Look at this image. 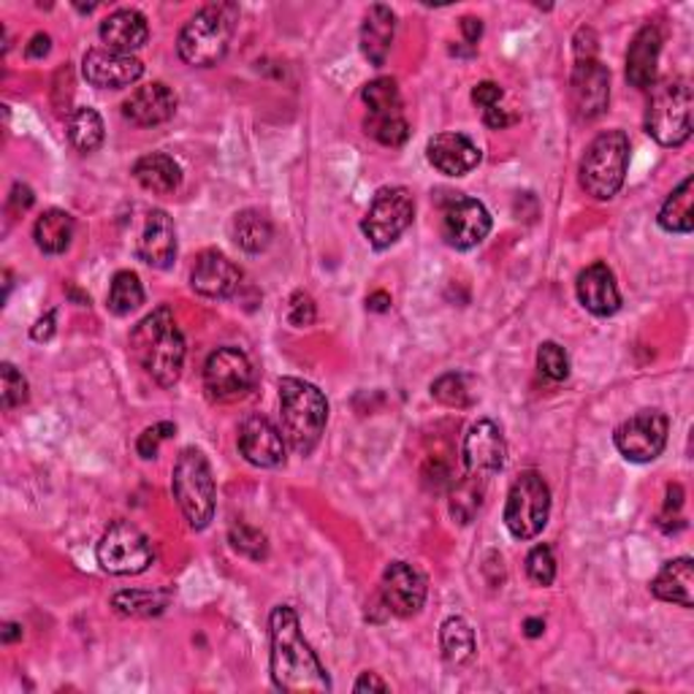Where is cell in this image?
I'll list each match as a JSON object with an SVG mask.
<instances>
[{
    "instance_id": "obj_19",
    "label": "cell",
    "mask_w": 694,
    "mask_h": 694,
    "mask_svg": "<svg viewBox=\"0 0 694 694\" xmlns=\"http://www.w3.org/2000/svg\"><path fill=\"white\" fill-rule=\"evenodd\" d=\"M193 290L206 298H231L242 288V269L217 249H204L191 272Z\"/></svg>"
},
{
    "instance_id": "obj_43",
    "label": "cell",
    "mask_w": 694,
    "mask_h": 694,
    "mask_svg": "<svg viewBox=\"0 0 694 694\" xmlns=\"http://www.w3.org/2000/svg\"><path fill=\"white\" fill-rule=\"evenodd\" d=\"M527 575L534 586H551L557 578V557L551 545H534L527 557Z\"/></svg>"
},
{
    "instance_id": "obj_15",
    "label": "cell",
    "mask_w": 694,
    "mask_h": 694,
    "mask_svg": "<svg viewBox=\"0 0 694 694\" xmlns=\"http://www.w3.org/2000/svg\"><path fill=\"white\" fill-rule=\"evenodd\" d=\"M508 446H504L502 429L489 418H480L467 429L465 442H461V461H465L467 474L474 478H491L502 472Z\"/></svg>"
},
{
    "instance_id": "obj_28",
    "label": "cell",
    "mask_w": 694,
    "mask_h": 694,
    "mask_svg": "<svg viewBox=\"0 0 694 694\" xmlns=\"http://www.w3.org/2000/svg\"><path fill=\"white\" fill-rule=\"evenodd\" d=\"M133 176H136V182L144 191L157 193V196H169V193H174L180 187L182 169L166 152H150V155L139 157L133 163Z\"/></svg>"
},
{
    "instance_id": "obj_41",
    "label": "cell",
    "mask_w": 694,
    "mask_h": 694,
    "mask_svg": "<svg viewBox=\"0 0 694 694\" xmlns=\"http://www.w3.org/2000/svg\"><path fill=\"white\" fill-rule=\"evenodd\" d=\"M28 391L30 388L25 375L17 372L14 364L6 361L3 367H0V405H3V410H14V407L25 405L30 397Z\"/></svg>"
},
{
    "instance_id": "obj_56",
    "label": "cell",
    "mask_w": 694,
    "mask_h": 694,
    "mask_svg": "<svg viewBox=\"0 0 694 694\" xmlns=\"http://www.w3.org/2000/svg\"><path fill=\"white\" fill-rule=\"evenodd\" d=\"M523 632H527V637H540L545 632V621L543 619H527L523 621Z\"/></svg>"
},
{
    "instance_id": "obj_30",
    "label": "cell",
    "mask_w": 694,
    "mask_h": 694,
    "mask_svg": "<svg viewBox=\"0 0 694 694\" xmlns=\"http://www.w3.org/2000/svg\"><path fill=\"white\" fill-rule=\"evenodd\" d=\"M692 185H694V180L692 176H686V180L681 182L673 193H670L665 204H662L656 223H660V228L667 231V234H692V228H694Z\"/></svg>"
},
{
    "instance_id": "obj_16",
    "label": "cell",
    "mask_w": 694,
    "mask_h": 694,
    "mask_svg": "<svg viewBox=\"0 0 694 694\" xmlns=\"http://www.w3.org/2000/svg\"><path fill=\"white\" fill-rule=\"evenodd\" d=\"M426 578L418 572L412 564L407 562H391L382 572L380 581V600L386 605L388 613L399 619H410L416 613H421L426 605Z\"/></svg>"
},
{
    "instance_id": "obj_7",
    "label": "cell",
    "mask_w": 694,
    "mask_h": 694,
    "mask_svg": "<svg viewBox=\"0 0 694 694\" xmlns=\"http://www.w3.org/2000/svg\"><path fill=\"white\" fill-rule=\"evenodd\" d=\"M630 166V136L624 131H602L581 157V187L596 201H611L624 187Z\"/></svg>"
},
{
    "instance_id": "obj_25",
    "label": "cell",
    "mask_w": 694,
    "mask_h": 694,
    "mask_svg": "<svg viewBox=\"0 0 694 694\" xmlns=\"http://www.w3.org/2000/svg\"><path fill=\"white\" fill-rule=\"evenodd\" d=\"M662 33L656 25H643L626 50V82L637 90H649L656 82V65H660Z\"/></svg>"
},
{
    "instance_id": "obj_9",
    "label": "cell",
    "mask_w": 694,
    "mask_h": 694,
    "mask_svg": "<svg viewBox=\"0 0 694 694\" xmlns=\"http://www.w3.org/2000/svg\"><path fill=\"white\" fill-rule=\"evenodd\" d=\"M416 198L407 187H380L361 221V231L375 249H388L410 228Z\"/></svg>"
},
{
    "instance_id": "obj_12",
    "label": "cell",
    "mask_w": 694,
    "mask_h": 694,
    "mask_svg": "<svg viewBox=\"0 0 694 694\" xmlns=\"http://www.w3.org/2000/svg\"><path fill=\"white\" fill-rule=\"evenodd\" d=\"M253 364L239 347H217L204 364V388L215 401L242 399L253 388Z\"/></svg>"
},
{
    "instance_id": "obj_20",
    "label": "cell",
    "mask_w": 694,
    "mask_h": 694,
    "mask_svg": "<svg viewBox=\"0 0 694 694\" xmlns=\"http://www.w3.org/2000/svg\"><path fill=\"white\" fill-rule=\"evenodd\" d=\"M575 294L578 302L583 304V309H589L596 318H611V315H616L621 309L616 274L611 272V266L600 264V261L578 274Z\"/></svg>"
},
{
    "instance_id": "obj_18",
    "label": "cell",
    "mask_w": 694,
    "mask_h": 694,
    "mask_svg": "<svg viewBox=\"0 0 694 694\" xmlns=\"http://www.w3.org/2000/svg\"><path fill=\"white\" fill-rule=\"evenodd\" d=\"M82 74L99 90H123L142 79L144 63L139 58H133V54L90 50L82 60Z\"/></svg>"
},
{
    "instance_id": "obj_46",
    "label": "cell",
    "mask_w": 694,
    "mask_h": 694,
    "mask_svg": "<svg viewBox=\"0 0 694 694\" xmlns=\"http://www.w3.org/2000/svg\"><path fill=\"white\" fill-rule=\"evenodd\" d=\"M575 60H596V33L592 28L575 33Z\"/></svg>"
},
{
    "instance_id": "obj_29",
    "label": "cell",
    "mask_w": 694,
    "mask_h": 694,
    "mask_svg": "<svg viewBox=\"0 0 694 694\" xmlns=\"http://www.w3.org/2000/svg\"><path fill=\"white\" fill-rule=\"evenodd\" d=\"M76 223L65 210H47L33 225L35 247L47 255H60L71 247Z\"/></svg>"
},
{
    "instance_id": "obj_36",
    "label": "cell",
    "mask_w": 694,
    "mask_h": 694,
    "mask_svg": "<svg viewBox=\"0 0 694 694\" xmlns=\"http://www.w3.org/2000/svg\"><path fill=\"white\" fill-rule=\"evenodd\" d=\"M144 304V288L142 279L136 272H118L112 279V288H109V309L120 318L136 313Z\"/></svg>"
},
{
    "instance_id": "obj_6",
    "label": "cell",
    "mask_w": 694,
    "mask_h": 694,
    "mask_svg": "<svg viewBox=\"0 0 694 694\" xmlns=\"http://www.w3.org/2000/svg\"><path fill=\"white\" fill-rule=\"evenodd\" d=\"M172 491L182 516L196 532L206 529L215 519V478L206 456L196 448H185L176 456V465L172 472Z\"/></svg>"
},
{
    "instance_id": "obj_31",
    "label": "cell",
    "mask_w": 694,
    "mask_h": 694,
    "mask_svg": "<svg viewBox=\"0 0 694 694\" xmlns=\"http://www.w3.org/2000/svg\"><path fill=\"white\" fill-rule=\"evenodd\" d=\"M440 645H442V656H446L448 665H453V667L467 665V662L474 656V649H478L470 621L461 616H450L442 621Z\"/></svg>"
},
{
    "instance_id": "obj_32",
    "label": "cell",
    "mask_w": 694,
    "mask_h": 694,
    "mask_svg": "<svg viewBox=\"0 0 694 694\" xmlns=\"http://www.w3.org/2000/svg\"><path fill=\"white\" fill-rule=\"evenodd\" d=\"M272 221L261 210H242L234 217V239L245 253L258 255L272 245Z\"/></svg>"
},
{
    "instance_id": "obj_10",
    "label": "cell",
    "mask_w": 694,
    "mask_h": 694,
    "mask_svg": "<svg viewBox=\"0 0 694 694\" xmlns=\"http://www.w3.org/2000/svg\"><path fill=\"white\" fill-rule=\"evenodd\" d=\"M95 553H99L101 570L112 572V575H139V572L150 570L152 559H155L150 538L131 521H114L103 532Z\"/></svg>"
},
{
    "instance_id": "obj_57",
    "label": "cell",
    "mask_w": 694,
    "mask_h": 694,
    "mask_svg": "<svg viewBox=\"0 0 694 694\" xmlns=\"http://www.w3.org/2000/svg\"><path fill=\"white\" fill-rule=\"evenodd\" d=\"M17 637H22V626L20 624H6L3 626V643H14Z\"/></svg>"
},
{
    "instance_id": "obj_52",
    "label": "cell",
    "mask_w": 694,
    "mask_h": 694,
    "mask_svg": "<svg viewBox=\"0 0 694 694\" xmlns=\"http://www.w3.org/2000/svg\"><path fill=\"white\" fill-rule=\"evenodd\" d=\"M356 692H388V684L377 673H361V678L353 686Z\"/></svg>"
},
{
    "instance_id": "obj_33",
    "label": "cell",
    "mask_w": 694,
    "mask_h": 694,
    "mask_svg": "<svg viewBox=\"0 0 694 694\" xmlns=\"http://www.w3.org/2000/svg\"><path fill=\"white\" fill-rule=\"evenodd\" d=\"M172 602V594L169 592H152V589H127V592H118L112 596V608L123 616L133 619H150V616H161L163 611Z\"/></svg>"
},
{
    "instance_id": "obj_39",
    "label": "cell",
    "mask_w": 694,
    "mask_h": 694,
    "mask_svg": "<svg viewBox=\"0 0 694 694\" xmlns=\"http://www.w3.org/2000/svg\"><path fill=\"white\" fill-rule=\"evenodd\" d=\"M364 127H367L369 136L377 139L382 147H401L410 139V123L401 114H394V118H372L369 114Z\"/></svg>"
},
{
    "instance_id": "obj_24",
    "label": "cell",
    "mask_w": 694,
    "mask_h": 694,
    "mask_svg": "<svg viewBox=\"0 0 694 694\" xmlns=\"http://www.w3.org/2000/svg\"><path fill=\"white\" fill-rule=\"evenodd\" d=\"M99 35L103 44H106V50L133 54L136 50H142L150 39L147 17L136 9H120L101 22Z\"/></svg>"
},
{
    "instance_id": "obj_26",
    "label": "cell",
    "mask_w": 694,
    "mask_h": 694,
    "mask_svg": "<svg viewBox=\"0 0 694 694\" xmlns=\"http://www.w3.org/2000/svg\"><path fill=\"white\" fill-rule=\"evenodd\" d=\"M394 33H397V17H394V11L382 3L369 6L361 25V52L375 69L386 65L388 52H391L394 44Z\"/></svg>"
},
{
    "instance_id": "obj_54",
    "label": "cell",
    "mask_w": 694,
    "mask_h": 694,
    "mask_svg": "<svg viewBox=\"0 0 694 694\" xmlns=\"http://www.w3.org/2000/svg\"><path fill=\"white\" fill-rule=\"evenodd\" d=\"M50 52V35L35 33L28 44V58H44Z\"/></svg>"
},
{
    "instance_id": "obj_47",
    "label": "cell",
    "mask_w": 694,
    "mask_h": 694,
    "mask_svg": "<svg viewBox=\"0 0 694 694\" xmlns=\"http://www.w3.org/2000/svg\"><path fill=\"white\" fill-rule=\"evenodd\" d=\"M472 101L483 109L499 106V101H502V88L494 82H480L478 88L472 90Z\"/></svg>"
},
{
    "instance_id": "obj_44",
    "label": "cell",
    "mask_w": 694,
    "mask_h": 694,
    "mask_svg": "<svg viewBox=\"0 0 694 694\" xmlns=\"http://www.w3.org/2000/svg\"><path fill=\"white\" fill-rule=\"evenodd\" d=\"M176 435V426L169 423V421H161L155 426H150V429H144L142 435H139L136 440V453L142 456V459H155L157 450H161V442L172 440V437Z\"/></svg>"
},
{
    "instance_id": "obj_11",
    "label": "cell",
    "mask_w": 694,
    "mask_h": 694,
    "mask_svg": "<svg viewBox=\"0 0 694 694\" xmlns=\"http://www.w3.org/2000/svg\"><path fill=\"white\" fill-rule=\"evenodd\" d=\"M670 421L662 410H641L613 431V446L626 461L649 465L660 459L667 446Z\"/></svg>"
},
{
    "instance_id": "obj_23",
    "label": "cell",
    "mask_w": 694,
    "mask_h": 694,
    "mask_svg": "<svg viewBox=\"0 0 694 694\" xmlns=\"http://www.w3.org/2000/svg\"><path fill=\"white\" fill-rule=\"evenodd\" d=\"M139 261L152 269H169L176 258V228L169 212L152 210L144 221V231L136 247Z\"/></svg>"
},
{
    "instance_id": "obj_38",
    "label": "cell",
    "mask_w": 694,
    "mask_h": 694,
    "mask_svg": "<svg viewBox=\"0 0 694 694\" xmlns=\"http://www.w3.org/2000/svg\"><path fill=\"white\" fill-rule=\"evenodd\" d=\"M431 397L440 401V405L465 410V407L472 405L470 380H467L461 372H448V375L437 377V380L431 382Z\"/></svg>"
},
{
    "instance_id": "obj_37",
    "label": "cell",
    "mask_w": 694,
    "mask_h": 694,
    "mask_svg": "<svg viewBox=\"0 0 694 694\" xmlns=\"http://www.w3.org/2000/svg\"><path fill=\"white\" fill-rule=\"evenodd\" d=\"M483 502V478L467 474L450 491V516L459 523H472Z\"/></svg>"
},
{
    "instance_id": "obj_4",
    "label": "cell",
    "mask_w": 694,
    "mask_h": 694,
    "mask_svg": "<svg viewBox=\"0 0 694 694\" xmlns=\"http://www.w3.org/2000/svg\"><path fill=\"white\" fill-rule=\"evenodd\" d=\"M239 9L231 3H212L196 11L176 39V52L193 69H212L225 58L234 39Z\"/></svg>"
},
{
    "instance_id": "obj_1",
    "label": "cell",
    "mask_w": 694,
    "mask_h": 694,
    "mask_svg": "<svg viewBox=\"0 0 694 694\" xmlns=\"http://www.w3.org/2000/svg\"><path fill=\"white\" fill-rule=\"evenodd\" d=\"M272 681L279 692H331L326 667L304 637L294 608L277 605L269 616Z\"/></svg>"
},
{
    "instance_id": "obj_42",
    "label": "cell",
    "mask_w": 694,
    "mask_h": 694,
    "mask_svg": "<svg viewBox=\"0 0 694 694\" xmlns=\"http://www.w3.org/2000/svg\"><path fill=\"white\" fill-rule=\"evenodd\" d=\"M538 369L540 375H545L548 380L562 382L570 375V356L562 345L557 343H543L538 347Z\"/></svg>"
},
{
    "instance_id": "obj_22",
    "label": "cell",
    "mask_w": 694,
    "mask_h": 694,
    "mask_svg": "<svg viewBox=\"0 0 694 694\" xmlns=\"http://www.w3.org/2000/svg\"><path fill=\"white\" fill-rule=\"evenodd\" d=\"M426 157L446 176H467L480 163V147L465 133H437L426 144Z\"/></svg>"
},
{
    "instance_id": "obj_17",
    "label": "cell",
    "mask_w": 694,
    "mask_h": 694,
    "mask_svg": "<svg viewBox=\"0 0 694 694\" xmlns=\"http://www.w3.org/2000/svg\"><path fill=\"white\" fill-rule=\"evenodd\" d=\"M239 453L247 465L261 467V470H277L285 465L283 431L269 418L249 416L239 426Z\"/></svg>"
},
{
    "instance_id": "obj_48",
    "label": "cell",
    "mask_w": 694,
    "mask_h": 694,
    "mask_svg": "<svg viewBox=\"0 0 694 694\" xmlns=\"http://www.w3.org/2000/svg\"><path fill=\"white\" fill-rule=\"evenodd\" d=\"M33 191H30L28 185H22V182H17L14 187H11V196H9V210L14 212V215H22V212H28L30 206H33Z\"/></svg>"
},
{
    "instance_id": "obj_34",
    "label": "cell",
    "mask_w": 694,
    "mask_h": 694,
    "mask_svg": "<svg viewBox=\"0 0 694 694\" xmlns=\"http://www.w3.org/2000/svg\"><path fill=\"white\" fill-rule=\"evenodd\" d=\"M106 127H103L101 114L90 106H76L74 112L69 114V139L71 144L82 152V155H90L103 144V136H106Z\"/></svg>"
},
{
    "instance_id": "obj_8",
    "label": "cell",
    "mask_w": 694,
    "mask_h": 694,
    "mask_svg": "<svg viewBox=\"0 0 694 694\" xmlns=\"http://www.w3.org/2000/svg\"><path fill=\"white\" fill-rule=\"evenodd\" d=\"M551 516V489L543 474L527 470L513 480L504 502V527L516 540H534Z\"/></svg>"
},
{
    "instance_id": "obj_2",
    "label": "cell",
    "mask_w": 694,
    "mask_h": 694,
    "mask_svg": "<svg viewBox=\"0 0 694 694\" xmlns=\"http://www.w3.org/2000/svg\"><path fill=\"white\" fill-rule=\"evenodd\" d=\"M185 337L172 309L157 307L131 334V356L157 386L172 388L185 367Z\"/></svg>"
},
{
    "instance_id": "obj_5",
    "label": "cell",
    "mask_w": 694,
    "mask_h": 694,
    "mask_svg": "<svg viewBox=\"0 0 694 694\" xmlns=\"http://www.w3.org/2000/svg\"><path fill=\"white\" fill-rule=\"evenodd\" d=\"M645 133L662 147H681L692 136V84L673 76L651 84L649 106L643 118Z\"/></svg>"
},
{
    "instance_id": "obj_51",
    "label": "cell",
    "mask_w": 694,
    "mask_h": 694,
    "mask_svg": "<svg viewBox=\"0 0 694 694\" xmlns=\"http://www.w3.org/2000/svg\"><path fill=\"white\" fill-rule=\"evenodd\" d=\"M483 123L489 127H494V131H502V127H508L510 123H513V118H510L504 109L491 106V109H483Z\"/></svg>"
},
{
    "instance_id": "obj_21",
    "label": "cell",
    "mask_w": 694,
    "mask_h": 694,
    "mask_svg": "<svg viewBox=\"0 0 694 694\" xmlns=\"http://www.w3.org/2000/svg\"><path fill=\"white\" fill-rule=\"evenodd\" d=\"M176 112V93L169 84L150 82L136 88L123 103V118L136 127H155L169 123Z\"/></svg>"
},
{
    "instance_id": "obj_3",
    "label": "cell",
    "mask_w": 694,
    "mask_h": 694,
    "mask_svg": "<svg viewBox=\"0 0 694 694\" xmlns=\"http://www.w3.org/2000/svg\"><path fill=\"white\" fill-rule=\"evenodd\" d=\"M279 416L290 448L298 456H309L318 448L328 421V401L318 386L298 377L279 380Z\"/></svg>"
},
{
    "instance_id": "obj_40",
    "label": "cell",
    "mask_w": 694,
    "mask_h": 694,
    "mask_svg": "<svg viewBox=\"0 0 694 694\" xmlns=\"http://www.w3.org/2000/svg\"><path fill=\"white\" fill-rule=\"evenodd\" d=\"M231 548L242 557L253 559V562H261V559L269 557V543H266V534L261 529L249 527V523H234L228 532Z\"/></svg>"
},
{
    "instance_id": "obj_50",
    "label": "cell",
    "mask_w": 694,
    "mask_h": 694,
    "mask_svg": "<svg viewBox=\"0 0 694 694\" xmlns=\"http://www.w3.org/2000/svg\"><path fill=\"white\" fill-rule=\"evenodd\" d=\"M681 504H684V489H681L678 483L675 486H667V499H665V513H662L660 521L665 519H673V516H678Z\"/></svg>"
},
{
    "instance_id": "obj_27",
    "label": "cell",
    "mask_w": 694,
    "mask_h": 694,
    "mask_svg": "<svg viewBox=\"0 0 694 694\" xmlns=\"http://www.w3.org/2000/svg\"><path fill=\"white\" fill-rule=\"evenodd\" d=\"M692 589H694L692 557L670 559V562H665V568L656 572L654 581H651V594H654L656 600L686 608V611L694 605Z\"/></svg>"
},
{
    "instance_id": "obj_14",
    "label": "cell",
    "mask_w": 694,
    "mask_h": 694,
    "mask_svg": "<svg viewBox=\"0 0 694 694\" xmlns=\"http://www.w3.org/2000/svg\"><path fill=\"white\" fill-rule=\"evenodd\" d=\"M572 114L581 123H594L611 103V71L600 60H575L570 76Z\"/></svg>"
},
{
    "instance_id": "obj_35",
    "label": "cell",
    "mask_w": 694,
    "mask_h": 694,
    "mask_svg": "<svg viewBox=\"0 0 694 694\" xmlns=\"http://www.w3.org/2000/svg\"><path fill=\"white\" fill-rule=\"evenodd\" d=\"M361 101L367 103L372 118H394V114H401L399 84L391 76H377L372 82L364 84Z\"/></svg>"
},
{
    "instance_id": "obj_49",
    "label": "cell",
    "mask_w": 694,
    "mask_h": 694,
    "mask_svg": "<svg viewBox=\"0 0 694 694\" xmlns=\"http://www.w3.org/2000/svg\"><path fill=\"white\" fill-rule=\"evenodd\" d=\"M54 323H58V315L54 313L41 315V318L35 320V326L30 328V337H33L35 343H50L54 337Z\"/></svg>"
},
{
    "instance_id": "obj_45",
    "label": "cell",
    "mask_w": 694,
    "mask_h": 694,
    "mask_svg": "<svg viewBox=\"0 0 694 694\" xmlns=\"http://www.w3.org/2000/svg\"><path fill=\"white\" fill-rule=\"evenodd\" d=\"M315 318H318V309H315L313 296L304 294V290H296L288 302V323L296 328H307L313 326Z\"/></svg>"
},
{
    "instance_id": "obj_55",
    "label": "cell",
    "mask_w": 694,
    "mask_h": 694,
    "mask_svg": "<svg viewBox=\"0 0 694 694\" xmlns=\"http://www.w3.org/2000/svg\"><path fill=\"white\" fill-rule=\"evenodd\" d=\"M367 309H372V313H388L391 309V296L386 290H377V294L367 298Z\"/></svg>"
},
{
    "instance_id": "obj_13",
    "label": "cell",
    "mask_w": 694,
    "mask_h": 694,
    "mask_svg": "<svg viewBox=\"0 0 694 694\" xmlns=\"http://www.w3.org/2000/svg\"><path fill=\"white\" fill-rule=\"evenodd\" d=\"M491 234V215L478 198L453 193L442 204V239L453 249L478 247Z\"/></svg>"
},
{
    "instance_id": "obj_53",
    "label": "cell",
    "mask_w": 694,
    "mask_h": 694,
    "mask_svg": "<svg viewBox=\"0 0 694 694\" xmlns=\"http://www.w3.org/2000/svg\"><path fill=\"white\" fill-rule=\"evenodd\" d=\"M461 33H465L467 44H478L480 35H483V22H480L478 17H465V20H461Z\"/></svg>"
}]
</instances>
